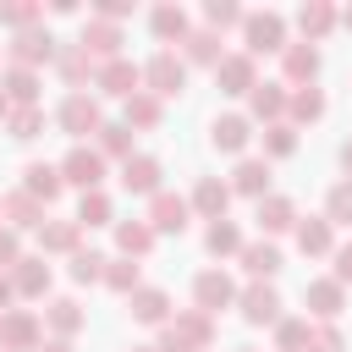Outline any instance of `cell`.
<instances>
[{
  "instance_id": "obj_20",
  "label": "cell",
  "mask_w": 352,
  "mask_h": 352,
  "mask_svg": "<svg viewBox=\"0 0 352 352\" xmlns=\"http://www.w3.org/2000/svg\"><path fill=\"white\" fill-rule=\"evenodd\" d=\"M253 220H258V231L275 242L280 231H292V226H297V204H292L286 192H264V198L253 204Z\"/></svg>"
},
{
  "instance_id": "obj_54",
  "label": "cell",
  "mask_w": 352,
  "mask_h": 352,
  "mask_svg": "<svg viewBox=\"0 0 352 352\" xmlns=\"http://www.w3.org/2000/svg\"><path fill=\"white\" fill-rule=\"evenodd\" d=\"M16 302V286H11V275H0V314Z\"/></svg>"
},
{
  "instance_id": "obj_6",
  "label": "cell",
  "mask_w": 352,
  "mask_h": 352,
  "mask_svg": "<svg viewBox=\"0 0 352 352\" xmlns=\"http://www.w3.org/2000/svg\"><path fill=\"white\" fill-rule=\"evenodd\" d=\"M38 346H44V314L6 308L0 314V352H38Z\"/></svg>"
},
{
  "instance_id": "obj_58",
  "label": "cell",
  "mask_w": 352,
  "mask_h": 352,
  "mask_svg": "<svg viewBox=\"0 0 352 352\" xmlns=\"http://www.w3.org/2000/svg\"><path fill=\"white\" fill-rule=\"evenodd\" d=\"M6 116H11V99H6V88H0V121H6Z\"/></svg>"
},
{
  "instance_id": "obj_30",
  "label": "cell",
  "mask_w": 352,
  "mask_h": 352,
  "mask_svg": "<svg viewBox=\"0 0 352 352\" xmlns=\"http://www.w3.org/2000/svg\"><path fill=\"white\" fill-rule=\"evenodd\" d=\"M253 82H258V66H253L242 50H236V55H220V66H214V88H220V94H248Z\"/></svg>"
},
{
  "instance_id": "obj_26",
  "label": "cell",
  "mask_w": 352,
  "mask_h": 352,
  "mask_svg": "<svg viewBox=\"0 0 352 352\" xmlns=\"http://www.w3.org/2000/svg\"><path fill=\"white\" fill-rule=\"evenodd\" d=\"M126 314L138 319V324H170V292L165 286H138L132 297H126Z\"/></svg>"
},
{
  "instance_id": "obj_10",
  "label": "cell",
  "mask_w": 352,
  "mask_h": 352,
  "mask_svg": "<svg viewBox=\"0 0 352 352\" xmlns=\"http://www.w3.org/2000/svg\"><path fill=\"white\" fill-rule=\"evenodd\" d=\"M314 77H319V44H292L286 38V50H280V82L286 88H314Z\"/></svg>"
},
{
  "instance_id": "obj_17",
  "label": "cell",
  "mask_w": 352,
  "mask_h": 352,
  "mask_svg": "<svg viewBox=\"0 0 352 352\" xmlns=\"http://www.w3.org/2000/svg\"><path fill=\"white\" fill-rule=\"evenodd\" d=\"M286 82H253L248 88V121H264V126H275V121H286Z\"/></svg>"
},
{
  "instance_id": "obj_5",
  "label": "cell",
  "mask_w": 352,
  "mask_h": 352,
  "mask_svg": "<svg viewBox=\"0 0 352 352\" xmlns=\"http://www.w3.org/2000/svg\"><path fill=\"white\" fill-rule=\"evenodd\" d=\"M60 182L66 187H77V192H94V187H104V160H99V148L94 143H72L66 154H60Z\"/></svg>"
},
{
  "instance_id": "obj_13",
  "label": "cell",
  "mask_w": 352,
  "mask_h": 352,
  "mask_svg": "<svg viewBox=\"0 0 352 352\" xmlns=\"http://www.w3.org/2000/svg\"><path fill=\"white\" fill-rule=\"evenodd\" d=\"M77 44L88 50V60H94V66H104V60H116V55H121V44H126V38H121V28H116V22L88 16V22H82V33H77Z\"/></svg>"
},
{
  "instance_id": "obj_55",
  "label": "cell",
  "mask_w": 352,
  "mask_h": 352,
  "mask_svg": "<svg viewBox=\"0 0 352 352\" xmlns=\"http://www.w3.org/2000/svg\"><path fill=\"white\" fill-rule=\"evenodd\" d=\"M341 170H346V182H352V138L341 143Z\"/></svg>"
},
{
  "instance_id": "obj_16",
  "label": "cell",
  "mask_w": 352,
  "mask_h": 352,
  "mask_svg": "<svg viewBox=\"0 0 352 352\" xmlns=\"http://www.w3.org/2000/svg\"><path fill=\"white\" fill-rule=\"evenodd\" d=\"M270 176H275V170H270V160H264V154H242L226 187H231V198L242 192V198H253V204H258V198L270 192Z\"/></svg>"
},
{
  "instance_id": "obj_49",
  "label": "cell",
  "mask_w": 352,
  "mask_h": 352,
  "mask_svg": "<svg viewBox=\"0 0 352 352\" xmlns=\"http://www.w3.org/2000/svg\"><path fill=\"white\" fill-rule=\"evenodd\" d=\"M302 352H346V336H341L336 324H314V336H308Z\"/></svg>"
},
{
  "instance_id": "obj_56",
  "label": "cell",
  "mask_w": 352,
  "mask_h": 352,
  "mask_svg": "<svg viewBox=\"0 0 352 352\" xmlns=\"http://www.w3.org/2000/svg\"><path fill=\"white\" fill-rule=\"evenodd\" d=\"M38 352H77V346H72V341H55V336H50V341H44Z\"/></svg>"
},
{
  "instance_id": "obj_51",
  "label": "cell",
  "mask_w": 352,
  "mask_h": 352,
  "mask_svg": "<svg viewBox=\"0 0 352 352\" xmlns=\"http://www.w3.org/2000/svg\"><path fill=\"white\" fill-rule=\"evenodd\" d=\"M16 258H22V236H16L11 226H0V275H11Z\"/></svg>"
},
{
  "instance_id": "obj_15",
  "label": "cell",
  "mask_w": 352,
  "mask_h": 352,
  "mask_svg": "<svg viewBox=\"0 0 352 352\" xmlns=\"http://www.w3.org/2000/svg\"><path fill=\"white\" fill-rule=\"evenodd\" d=\"M209 143H214L220 154H248V143H253V121H248L242 110H226V116L209 121Z\"/></svg>"
},
{
  "instance_id": "obj_32",
  "label": "cell",
  "mask_w": 352,
  "mask_h": 352,
  "mask_svg": "<svg viewBox=\"0 0 352 352\" xmlns=\"http://www.w3.org/2000/svg\"><path fill=\"white\" fill-rule=\"evenodd\" d=\"M0 88H6L11 110H16V104H38L44 77H38V72H28V66H0Z\"/></svg>"
},
{
  "instance_id": "obj_41",
  "label": "cell",
  "mask_w": 352,
  "mask_h": 352,
  "mask_svg": "<svg viewBox=\"0 0 352 352\" xmlns=\"http://www.w3.org/2000/svg\"><path fill=\"white\" fill-rule=\"evenodd\" d=\"M121 121H126L132 132H154V126L165 121V104H160L154 94H143V88H138V94L126 99V116H121Z\"/></svg>"
},
{
  "instance_id": "obj_60",
  "label": "cell",
  "mask_w": 352,
  "mask_h": 352,
  "mask_svg": "<svg viewBox=\"0 0 352 352\" xmlns=\"http://www.w3.org/2000/svg\"><path fill=\"white\" fill-rule=\"evenodd\" d=\"M132 352H154V346H132Z\"/></svg>"
},
{
  "instance_id": "obj_7",
  "label": "cell",
  "mask_w": 352,
  "mask_h": 352,
  "mask_svg": "<svg viewBox=\"0 0 352 352\" xmlns=\"http://www.w3.org/2000/svg\"><path fill=\"white\" fill-rule=\"evenodd\" d=\"M192 308L220 319V308H236V280L226 270H198L192 275Z\"/></svg>"
},
{
  "instance_id": "obj_22",
  "label": "cell",
  "mask_w": 352,
  "mask_h": 352,
  "mask_svg": "<svg viewBox=\"0 0 352 352\" xmlns=\"http://www.w3.org/2000/svg\"><path fill=\"white\" fill-rule=\"evenodd\" d=\"M11 286H16V297H28V302L50 297V258H44V253H22L16 270H11Z\"/></svg>"
},
{
  "instance_id": "obj_3",
  "label": "cell",
  "mask_w": 352,
  "mask_h": 352,
  "mask_svg": "<svg viewBox=\"0 0 352 352\" xmlns=\"http://www.w3.org/2000/svg\"><path fill=\"white\" fill-rule=\"evenodd\" d=\"M187 88V60L176 55V50H154L148 60H143V94H154L160 104L165 99H176Z\"/></svg>"
},
{
  "instance_id": "obj_33",
  "label": "cell",
  "mask_w": 352,
  "mask_h": 352,
  "mask_svg": "<svg viewBox=\"0 0 352 352\" xmlns=\"http://www.w3.org/2000/svg\"><path fill=\"white\" fill-rule=\"evenodd\" d=\"M154 231H148V220H116V253L121 258H148L154 253Z\"/></svg>"
},
{
  "instance_id": "obj_59",
  "label": "cell",
  "mask_w": 352,
  "mask_h": 352,
  "mask_svg": "<svg viewBox=\"0 0 352 352\" xmlns=\"http://www.w3.org/2000/svg\"><path fill=\"white\" fill-rule=\"evenodd\" d=\"M236 352H258V346H236Z\"/></svg>"
},
{
  "instance_id": "obj_23",
  "label": "cell",
  "mask_w": 352,
  "mask_h": 352,
  "mask_svg": "<svg viewBox=\"0 0 352 352\" xmlns=\"http://www.w3.org/2000/svg\"><path fill=\"white\" fill-rule=\"evenodd\" d=\"M50 66H55V72H60V82H66V88H72V94H82V88H88V82H94V72H99V66H94V60H88V50H82V44H60V50H55V60H50Z\"/></svg>"
},
{
  "instance_id": "obj_44",
  "label": "cell",
  "mask_w": 352,
  "mask_h": 352,
  "mask_svg": "<svg viewBox=\"0 0 352 352\" xmlns=\"http://www.w3.org/2000/svg\"><path fill=\"white\" fill-rule=\"evenodd\" d=\"M258 138H264V160H292V154H297V126H292V121H275V126H264Z\"/></svg>"
},
{
  "instance_id": "obj_9",
  "label": "cell",
  "mask_w": 352,
  "mask_h": 352,
  "mask_svg": "<svg viewBox=\"0 0 352 352\" xmlns=\"http://www.w3.org/2000/svg\"><path fill=\"white\" fill-rule=\"evenodd\" d=\"M143 220H148V231H154V236H182V231H187V220H192V209H187V198H182V192H165V187H160V192L148 198V214H143Z\"/></svg>"
},
{
  "instance_id": "obj_2",
  "label": "cell",
  "mask_w": 352,
  "mask_h": 352,
  "mask_svg": "<svg viewBox=\"0 0 352 352\" xmlns=\"http://www.w3.org/2000/svg\"><path fill=\"white\" fill-rule=\"evenodd\" d=\"M286 50V16L280 11H248L242 16V55L258 60V55H280Z\"/></svg>"
},
{
  "instance_id": "obj_46",
  "label": "cell",
  "mask_w": 352,
  "mask_h": 352,
  "mask_svg": "<svg viewBox=\"0 0 352 352\" xmlns=\"http://www.w3.org/2000/svg\"><path fill=\"white\" fill-rule=\"evenodd\" d=\"M242 16H248V11H242L236 0H204V28H209V33H226V28H242Z\"/></svg>"
},
{
  "instance_id": "obj_28",
  "label": "cell",
  "mask_w": 352,
  "mask_h": 352,
  "mask_svg": "<svg viewBox=\"0 0 352 352\" xmlns=\"http://www.w3.org/2000/svg\"><path fill=\"white\" fill-rule=\"evenodd\" d=\"M165 330H170L176 341L198 346V352H209V346H214V319H209V314H198V308H176Z\"/></svg>"
},
{
  "instance_id": "obj_4",
  "label": "cell",
  "mask_w": 352,
  "mask_h": 352,
  "mask_svg": "<svg viewBox=\"0 0 352 352\" xmlns=\"http://www.w3.org/2000/svg\"><path fill=\"white\" fill-rule=\"evenodd\" d=\"M55 50H60V38L38 22V28L11 33V44H6V66H28V72H38V66H50V60H55Z\"/></svg>"
},
{
  "instance_id": "obj_18",
  "label": "cell",
  "mask_w": 352,
  "mask_h": 352,
  "mask_svg": "<svg viewBox=\"0 0 352 352\" xmlns=\"http://www.w3.org/2000/svg\"><path fill=\"white\" fill-rule=\"evenodd\" d=\"M187 209L204 214V220H226V209H231V187H226L220 176H198L192 192H187Z\"/></svg>"
},
{
  "instance_id": "obj_19",
  "label": "cell",
  "mask_w": 352,
  "mask_h": 352,
  "mask_svg": "<svg viewBox=\"0 0 352 352\" xmlns=\"http://www.w3.org/2000/svg\"><path fill=\"white\" fill-rule=\"evenodd\" d=\"M0 220H6V226H11L16 236H22V231H38V226L50 220V209H44L38 198H28V192L16 187V192H6V198H0Z\"/></svg>"
},
{
  "instance_id": "obj_43",
  "label": "cell",
  "mask_w": 352,
  "mask_h": 352,
  "mask_svg": "<svg viewBox=\"0 0 352 352\" xmlns=\"http://www.w3.org/2000/svg\"><path fill=\"white\" fill-rule=\"evenodd\" d=\"M6 132H11L16 143H33V138L44 132V110H38V104H16V110L6 116Z\"/></svg>"
},
{
  "instance_id": "obj_29",
  "label": "cell",
  "mask_w": 352,
  "mask_h": 352,
  "mask_svg": "<svg viewBox=\"0 0 352 352\" xmlns=\"http://www.w3.org/2000/svg\"><path fill=\"white\" fill-rule=\"evenodd\" d=\"M148 28H154V38H160V50H170V44H182V38L192 33V22H187V11H182L176 0H165V6H154V11H148Z\"/></svg>"
},
{
  "instance_id": "obj_11",
  "label": "cell",
  "mask_w": 352,
  "mask_h": 352,
  "mask_svg": "<svg viewBox=\"0 0 352 352\" xmlns=\"http://www.w3.org/2000/svg\"><path fill=\"white\" fill-rule=\"evenodd\" d=\"M302 308H308V319L336 324V319H341V308H346V286H336L330 275H319V280H308V286H302Z\"/></svg>"
},
{
  "instance_id": "obj_24",
  "label": "cell",
  "mask_w": 352,
  "mask_h": 352,
  "mask_svg": "<svg viewBox=\"0 0 352 352\" xmlns=\"http://www.w3.org/2000/svg\"><path fill=\"white\" fill-rule=\"evenodd\" d=\"M160 176H165V165H160L154 154H132V160H121V187L138 192V198H154V192H160Z\"/></svg>"
},
{
  "instance_id": "obj_14",
  "label": "cell",
  "mask_w": 352,
  "mask_h": 352,
  "mask_svg": "<svg viewBox=\"0 0 352 352\" xmlns=\"http://www.w3.org/2000/svg\"><path fill=\"white\" fill-rule=\"evenodd\" d=\"M292 236H297V253H302V258H330V253H336V226H330L324 214H297Z\"/></svg>"
},
{
  "instance_id": "obj_45",
  "label": "cell",
  "mask_w": 352,
  "mask_h": 352,
  "mask_svg": "<svg viewBox=\"0 0 352 352\" xmlns=\"http://www.w3.org/2000/svg\"><path fill=\"white\" fill-rule=\"evenodd\" d=\"M38 22H44V6H38V0H6V6H0V28H11V33L38 28Z\"/></svg>"
},
{
  "instance_id": "obj_1",
  "label": "cell",
  "mask_w": 352,
  "mask_h": 352,
  "mask_svg": "<svg viewBox=\"0 0 352 352\" xmlns=\"http://www.w3.org/2000/svg\"><path fill=\"white\" fill-rule=\"evenodd\" d=\"M55 121H60V132L72 138V143H88V138H99V126H104V104H99V94H66L60 99V110H55Z\"/></svg>"
},
{
  "instance_id": "obj_37",
  "label": "cell",
  "mask_w": 352,
  "mask_h": 352,
  "mask_svg": "<svg viewBox=\"0 0 352 352\" xmlns=\"http://www.w3.org/2000/svg\"><path fill=\"white\" fill-rule=\"evenodd\" d=\"M94 148H99V160L110 165V160H132L138 148H132V126L126 121H104L99 126V138H94Z\"/></svg>"
},
{
  "instance_id": "obj_42",
  "label": "cell",
  "mask_w": 352,
  "mask_h": 352,
  "mask_svg": "<svg viewBox=\"0 0 352 352\" xmlns=\"http://www.w3.org/2000/svg\"><path fill=\"white\" fill-rule=\"evenodd\" d=\"M314 336V319L308 314H280L275 319V352H302Z\"/></svg>"
},
{
  "instance_id": "obj_50",
  "label": "cell",
  "mask_w": 352,
  "mask_h": 352,
  "mask_svg": "<svg viewBox=\"0 0 352 352\" xmlns=\"http://www.w3.org/2000/svg\"><path fill=\"white\" fill-rule=\"evenodd\" d=\"M330 280H336V286H352V242H336V253H330Z\"/></svg>"
},
{
  "instance_id": "obj_36",
  "label": "cell",
  "mask_w": 352,
  "mask_h": 352,
  "mask_svg": "<svg viewBox=\"0 0 352 352\" xmlns=\"http://www.w3.org/2000/svg\"><path fill=\"white\" fill-rule=\"evenodd\" d=\"M220 33H209V28H192L187 38H182V60L187 66H220Z\"/></svg>"
},
{
  "instance_id": "obj_27",
  "label": "cell",
  "mask_w": 352,
  "mask_h": 352,
  "mask_svg": "<svg viewBox=\"0 0 352 352\" xmlns=\"http://www.w3.org/2000/svg\"><path fill=\"white\" fill-rule=\"evenodd\" d=\"M82 324H88V314H82L77 297H50V302H44V330H50L55 341H72Z\"/></svg>"
},
{
  "instance_id": "obj_40",
  "label": "cell",
  "mask_w": 352,
  "mask_h": 352,
  "mask_svg": "<svg viewBox=\"0 0 352 352\" xmlns=\"http://www.w3.org/2000/svg\"><path fill=\"white\" fill-rule=\"evenodd\" d=\"M319 116H324V94L319 88H292L286 94V121L292 126H314Z\"/></svg>"
},
{
  "instance_id": "obj_8",
  "label": "cell",
  "mask_w": 352,
  "mask_h": 352,
  "mask_svg": "<svg viewBox=\"0 0 352 352\" xmlns=\"http://www.w3.org/2000/svg\"><path fill=\"white\" fill-rule=\"evenodd\" d=\"M94 88H99L104 99H121V104H126V99L143 88V66L126 60V55H116V60H104V66L94 72Z\"/></svg>"
},
{
  "instance_id": "obj_53",
  "label": "cell",
  "mask_w": 352,
  "mask_h": 352,
  "mask_svg": "<svg viewBox=\"0 0 352 352\" xmlns=\"http://www.w3.org/2000/svg\"><path fill=\"white\" fill-rule=\"evenodd\" d=\"M154 352H198V346H187V341H176V336H170V330H165V336H160V346H154Z\"/></svg>"
},
{
  "instance_id": "obj_34",
  "label": "cell",
  "mask_w": 352,
  "mask_h": 352,
  "mask_svg": "<svg viewBox=\"0 0 352 352\" xmlns=\"http://www.w3.org/2000/svg\"><path fill=\"white\" fill-rule=\"evenodd\" d=\"M82 231H94V226H116V198L104 192V187H94V192H82L77 198V214H72Z\"/></svg>"
},
{
  "instance_id": "obj_12",
  "label": "cell",
  "mask_w": 352,
  "mask_h": 352,
  "mask_svg": "<svg viewBox=\"0 0 352 352\" xmlns=\"http://www.w3.org/2000/svg\"><path fill=\"white\" fill-rule=\"evenodd\" d=\"M236 308H242L248 324H275L280 319V292L270 280H248V286H236Z\"/></svg>"
},
{
  "instance_id": "obj_52",
  "label": "cell",
  "mask_w": 352,
  "mask_h": 352,
  "mask_svg": "<svg viewBox=\"0 0 352 352\" xmlns=\"http://www.w3.org/2000/svg\"><path fill=\"white\" fill-rule=\"evenodd\" d=\"M94 16H104V22H116V28H121V16H132V0H99V6H94Z\"/></svg>"
},
{
  "instance_id": "obj_48",
  "label": "cell",
  "mask_w": 352,
  "mask_h": 352,
  "mask_svg": "<svg viewBox=\"0 0 352 352\" xmlns=\"http://www.w3.org/2000/svg\"><path fill=\"white\" fill-rule=\"evenodd\" d=\"M324 220L330 226H352V182H336L324 192Z\"/></svg>"
},
{
  "instance_id": "obj_31",
  "label": "cell",
  "mask_w": 352,
  "mask_h": 352,
  "mask_svg": "<svg viewBox=\"0 0 352 352\" xmlns=\"http://www.w3.org/2000/svg\"><path fill=\"white\" fill-rule=\"evenodd\" d=\"M22 192H28V198H38V204L50 209V204L66 192V182H60V170H55V165L33 160V165H22Z\"/></svg>"
},
{
  "instance_id": "obj_25",
  "label": "cell",
  "mask_w": 352,
  "mask_h": 352,
  "mask_svg": "<svg viewBox=\"0 0 352 352\" xmlns=\"http://www.w3.org/2000/svg\"><path fill=\"white\" fill-rule=\"evenodd\" d=\"M236 264L248 270V280H275V275H280V248H275L270 236H253V242H242Z\"/></svg>"
},
{
  "instance_id": "obj_39",
  "label": "cell",
  "mask_w": 352,
  "mask_h": 352,
  "mask_svg": "<svg viewBox=\"0 0 352 352\" xmlns=\"http://www.w3.org/2000/svg\"><path fill=\"white\" fill-rule=\"evenodd\" d=\"M99 280H104V286H110L116 297H132V292L143 286V264H138V258H121V253H116V258H104V275H99Z\"/></svg>"
},
{
  "instance_id": "obj_38",
  "label": "cell",
  "mask_w": 352,
  "mask_h": 352,
  "mask_svg": "<svg viewBox=\"0 0 352 352\" xmlns=\"http://www.w3.org/2000/svg\"><path fill=\"white\" fill-rule=\"evenodd\" d=\"M242 226L236 220H209V231H204V248H209V258H236L242 253Z\"/></svg>"
},
{
  "instance_id": "obj_47",
  "label": "cell",
  "mask_w": 352,
  "mask_h": 352,
  "mask_svg": "<svg viewBox=\"0 0 352 352\" xmlns=\"http://www.w3.org/2000/svg\"><path fill=\"white\" fill-rule=\"evenodd\" d=\"M66 275H72L77 286H94V280L104 275V253H99V248H77L72 264H66Z\"/></svg>"
},
{
  "instance_id": "obj_21",
  "label": "cell",
  "mask_w": 352,
  "mask_h": 352,
  "mask_svg": "<svg viewBox=\"0 0 352 352\" xmlns=\"http://www.w3.org/2000/svg\"><path fill=\"white\" fill-rule=\"evenodd\" d=\"M77 248H82V226H77L72 214H50V220L38 226V253H44V258H50V253H66V258H72Z\"/></svg>"
},
{
  "instance_id": "obj_57",
  "label": "cell",
  "mask_w": 352,
  "mask_h": 352,
  "mask_svg": "<svg viewBox=\"0 0 352 352\" xmlns=\"http://www.w3.org/2000/svg\"><path fill=\"white\" fill-rule=\"evenodd\" d=\"M336 22H341V28L352 33V6H346V11H336Z\"/></svg>"
},
{
  "instance_id": "obj_35",
  "label": "cell",
  "mask_w": 352,
  "mask_h": 352,
  "mask_svg": "<svg viewBox=\"0 0 352 352\" xmlns=\"http://www.w3.org/2000/svg\"><path fill=\"white\" fill-rule=\"evenodd\" d=\"M297 28H302V44H319V38L336 28V6H330V0H308V6H297Z\"/></svg>"
}]
</instances>
